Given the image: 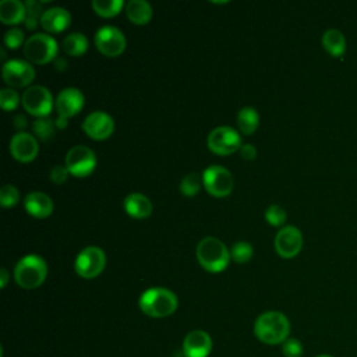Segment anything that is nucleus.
Wrapping results in <instances>:
<instances>
[{"mask_svg": "<svg viewBox=\"0 0 357 357\" xmlns=\"http://www.w3.org/2000/svg\"><path fill=\"white\" fill-rule=\"evenodd\" d=\"M254 333L258 340L266 344L284 343L290 333V322L287 317L279 311H266L257 318Z\"/></svg>", "mask_w": 357, "mask_h": 357, "instance_id": "obj_1", "label": "nucleus"}, {"mask_svg": "<svg viewBox=\"0 0 357 357\" xmlns=\"http://www.w3.org/2000/svg\"><path fill=\"white\" fill-rule=\"evenodd\" d=\"M138 304L145 315L152 318H165L176 311L178 301L176 294L169 289L152 287L141 294Z\"/></svg>", "mask_w": 357, "mask_h": 357, "instance_id": "obj_2", "label": "nucleus"}, {"mask_svg": "<svg viewBox=\"0 0 357 357\" xmlns=\"http://www.w3.org/2000/svg\"><path fill=\"white\" fill-rule=\"evenodd\" d=\"M197 259L205 271L218 273L227 268L230 252L219 238L208 236L197 245Z\"/></svg>", "mask_w": 357, "mask_h": 357, "instance_id": "obj_3", "label": "nucleus"}, {"mask_svg": "<svg viewBox=\"0 0 357 357\" xmlns=\"http://www.w3.org/2000/svg\"><path fill=\"white\" fill-rule=\"evenodd\" d=\"M47 275V265L45 259L36 254L25 255L18 261L14 269V278L18 286L31 290L39 287Z\"/></svg>", "mask_w": 357, "mask_h": 357, "instance_id": "obj_4", "label": "nucleus"}, {"mask_svg": "<svg viewBox=\"0 0 357 357\" xmlns=\"http://www.w3.org/2000/svg\"><path fill=\"white\" fill-rule=\"evenodd\" d=\"M57 50V42L46 33H35L29 36L24 45L25 57L35 64H45L56 60Z\"/></svg>", "mask_w": 357, "mask_h": 357, "instance_id": "obj_5", "label": "nucleus"}, {"mask_svg": "<svg viewBox=\"0 0 357 357\" xmlns=\"http://www.w3.org/2000/svg\"><path fill=\"white\" fill-rule=\"evenodd\" d=\"M22 106L29 113L39 119L47 117L53 107V98L47 88L42 85L28 86L22 93Z\"/></svg>", "mask_w": 357, "mask_h": 357, "instance_id": "obj_6", "label": "nucleus"}, {"mask_svg": "<svg viewBox=\"0 0 357 357\" xmlns=\"http://www.w3.org/2000/svg\"><path fill=\"white\" fill-rule=\"evenodd\" d=\"M106 265V257L103 250L95 245L84 248L75 258V272L84 279H93L102 273Z\"/></svg>", "mask_w": 357, "mask_h": 357, "instance_id": "obj_7", "label": "nucleus"}, {"mask_svg": "<svg viewBox=\"0 0 357 357\" xmlns=\"http://www.w3.org/2000/svg\"><path fill=\"white\" fill-rule=\"evenodd\" d=\"M64 166L67 167L68 173L75 177H86L89 176L96 167V156L92 149L84 145L73 146L64 159Z\"/></svg>", "mask_w": 357, "mask_h": 357, "instance_id": "obj_8", "label": "nucleus"}, {"mask_svg": "<svg viewBox=\"0 0 357 357\" xmlns=\"http://www.w3.org/2000/svg\"><path fill=\"white\" fill-rule=\"evenodd\" d=\"M208 148L216 155H231L241 148V137L231 127H216L208 135Z\"/></svg>", "mask_w": 357, "mask_h": 357, "instance_id": "obj_9", "label": "nucleus"}, {"mask_svg": "<svg viewBox=\"0 0 357 357\" xmlns=\"http://www.w3.org/2000/svg\"><path fill=\"white\" fill-rule=\"evenodd\" d=\"M202 183L205 190L213 197L229 195L234 185L231 173L219 165H213L205 169L202 174Z\"/></svg>", "mask_w": 357, "mask_h": 357, "instance_id": "obj_10", "label": "nucleus"}, {"mask_svg": "<svg viewBox=\"0 0 357 357\" xmlns=\"http://www.w3.org/2000/svg\"><path fill=\"white\" fill-rule=\"evenodd\" d=\"M95 45L102 54L117 57L126 49V36L116 26H102L96 31Z\"/></svg>", "mask_w": 357, "mask_h": 357, "instance_id": "obj_11", "label": "nucleus"}, {"mask_svg": "<svg viewBox=\"0 0 357 357\" xmlns=\"http://www.w3.org/2000/svg\"><path fill=\"white\" fill-rule=\"evenodd\" d=\"M3 79L10 88L28 86L35 78L33 67L24 60H10L3 66Z\"/></svg>", "mask_w": 357, "mask_h": 357, "instance_id": "obj_12", "label": "nucleus"}, {"mask_svg": "<svg viewBox=\"0 0 357 357\" xmlns=\"http://www.w3.org/2000/svg\"><path fill=\"white\" fill-rule=\"evenodd\" d=\"M303 248V234L294 226L282 227L275 237V250L282 258H294Z\"/></svg>", "mask_w": 357, "mask_h": 357, "instance_id": "obj_13", "label": "nucleus"}, {"mask_svg": "<svg viewBox=\"0 0 357 357\" xmlns=\"http://www.w3.org/2000/svg\"><path fill=\"white\" fill-rule=\"evenodd\" d=\"M82 130L92 139H106L114 131V121L107 113L96 110L85 117Z\"/></svg>", "mask_w": 357, "mask_h": 357, "instance_id": "obj_14", "label": "nucleus"}, {"mask_svg": "<svg viewBox=\"0 0 357 357\" xmlns=\"http://www.w3.org/2000/svg\"><path fill=\"white\" fill-rule=\"evenodd\" d=\"M39 151L38 141L28 132H17L10 141V152L18 162H31L36 158Z\"/></svg>", "mask_w": 357, "mask_h": 357, "instance_id": "obj_15", "label": "nucleus"}, {"mask_svg": "<svg viewBox=\"0 0 357 357\" xmlns=\"http://www.w3.org/2000/svg\"><path fill=\"white\" fill-rule=\"evenodd\" d=\"M84 106V95L77 88H64L57 99H56V109L59 117L68 119L75 116Z\"/></svg>", "mask_w": 357, "mask_h": 357, "instance_id": "obj_16", "label": "nucleus"}, {"mask_svg": "<svg viewBox=\"0 0 357 357\" xmlns=\"http://www.w3.org/2000/svg\"><path fill=\"white\" fill-rule=\"evenodd\" d=\"M212 350L211 336L201 329L187 333L183 342V351L187 357H208Z\"/></svg>", "mask_w": 357, "mask_h": 357, "instance_id": "obj_17", "label": "nucleus"}, {"mask_svg": "<svg viewBox=\"0 0 357 357\" xmlns=\"http://www.w3.org/2000/svg\"><path fill=\"white\" fill-rule=\"evenodd\" d=\"M71 22L70 13L63 7H52L45 10L40 18V25L45 28V31L57 33L68 28Z\"/></svg>", "mask_w": 357, "mask_h": 357, "instance_id": "obj_18", "label": "nucleus"}, {"mask_svg": "<svg viewBox=\"0 0 357 357\" xmlns=\"http://www.w3.org/2000/svg\"><path fill=\"white\" fill-rule=\"evenodd\" d=\"M24 205L26 212L38 219L47 218L53 212V201L49 195L40 191L29 192L24 199Z\"/></svg>", "mask_w": 357, "mask_h": 357, "instance_id": "obj_19", "label": "nucleus"}, {"mask_svg": "<svg viewBox=\"0 0 357 357\" xmlns=\"http://www.w3.org/2000/svg\"><path fill=\"white\" fill-rule=\"evenodd\" d=\"M26 18L25 3L20 0H3L0 1V21L6 25H17Z\"/></svg>", "mask_w": 357, "mask_h": 357, "instance_id": "obj_20", "label": "nucleus"}, {"mask_svg": "<svg viewBox=\"0 0 357 357\" xmlns=\"http://www.w3.org/2000/svg\"><path fill=\"white\" fill-rule=\"evenodd\" d=\"M124 209L126 212L134 219H144L148 218L152 212V204L148 197L139 192H132L126 197L124 199Z\"/></svg>", "mask_w": 357, "mask_h": 357, "instance_id": "obj_21", "label": "nucleus"}, {"mask_svg": "<svg viewBox=\"0 0 357 357\" xmlns=\"http://www.w3.org/2000/svg\"><path fill=\"white\" fill-rule=\"evenodd\" d=\"M128 20L135 25H145L152 18V8L145 0H131L126 6Z\"/></svg>", "mask_w": 357, "mask_h": 357, "instance_id": "obj_22", "label": "nucleus"}, {"mask_svg": "<svg viewBox=\"0 0 357 357\" xmlns=\"http://www.w3.org/2000/svg\"><path fill=\"white\" fill-rule=\"evenodd\" d=\"M322 45L325 50L333 56L340 57L346 50V39L339 29H328L322 36Z\"/></svg>", "mask_w": 357, "mask_h": 357, "instance_id": "obj_23", "label": "nucleus"}, {"mask_svg": "<svg viewBox=\"0 0 357 357\" xmlns=\"http://www.w3.org/2000/svg\"><path fill=\"white\" fill-rule=\"evenodd\" d=\"M61 49L68 56H73V57H77V56H81L86 52L88 49V39L85 35L79 33V32H74V33H70L68 36H66L63 39V43H61Z\"/></svg>", "mask_w": 357, "mask_h": 357, "instance_id": "obj_24", "label": "nucleus"}, {"mask_svg": "<svg viewBox=\"0 0 357 357\" xmlns=\"http://www.w3.org/2000/svg\"><path fill=\"white\" fill-rule=\"evenodd\" d=\"M259 124V114L254 107H243L237 114V126L245 135H251Z\"/></svg>", "mask_w": 357, "mask_h": 357, "instance_id": "obj_25", "label": "nucleus"}, {"mask_svg": "<svg viewBox=\"0 0 357 357\" xmlns=\"http://www.w3.org/2000/svg\"><path fill=\"white\" fill-rule=\"evenodd\" d=\"M123 7V0H95L92 1L93 11L105 18L114 17L120 13Z\"/></svg>", "mask_w": 357, "mask_h": 357, "instance_id": "obj_26", "label": "nucleus"}, {"mask_svg": "<svg viewBox=\"0 0 357 357\" xmlns=\"http://www.w3.org/2000/svg\"><path fill=\"white\" fill-rule=\"evenodd\" d=\"M56 123L53 120H50L49 117H42L38 119L33 126L32 130L35 132V135L42 139V141H49L53 135H54V128H56Z\"/></svg>", "mask_w": 357, "mask_h": 357, "instance_id": "obj_27", "label": "nucleus"}, {"mask_svg": "<svg viewBox=\"0 0 357 357\" xmlns=\"http://www.w3.org/2000/svg\"><path fill=\"white\" fill-rule=\"evenodd\" d=\"M25 7H26V18H25V25L28 29H35L38 22H40L42 14L45 13L42 10L40 3L35 1V0H29L25 1Z\"/></svg>", "mask_w": 357, "mask_h": 357, "instance_id": "obj_28", "label": "nucleus"}, {"mask_svg": "<svg viewBox=\"0 0 357 357\" xmlns=\"http://www.w3.org/2000/svg\"><path fill=\"white\" fill-rule=\"evenodd\" d=\"M201 181L202 178L198 173H188L180 183V191L187 197H192L199 191Z\"/></svg>", "mask_w": 357, "mask_h": 357, "instance_id": "obj_29", "label": "nucleus"}, {"mask_svg": "<svg viewBox=\"0 0 357 357\" xmlns=\"http://www.w3.org/2000/svg\"><path fill=\"white\" fill-rule=\"evenodd\" d=\"M252 247L247 241H238L236 243L230 250V258H233L238 264L248 262L252 257Z\"/></svg>", "mask_w": 357, "mask_h": 357, "instance_id": "obj_30", "label": "nucleus"}, {"mask_svg": "<svg viewBox=\"0 0 357 357\" xmlns=\"http://www.w3.org/2000/svg\"><path fill=\"white\" fill-rule=\"evenodd\" d=\"M18 201H20V192L14 185L7 184V185L1 187V190H0V204H1V206L11 208V206L17 205Z\"/></svg>", "mask_w": 357, "mask_h": 357, "instance_id": "obj_31", "label": "nucleus"}, {"mask_svg": "<svg viewBox=\"0 0 357 357\" xmlns=\"http://www.w3.org/2000/svg\"><path fill=\"white\" fill-rule=\"evenodd\" d=\"M20 103V96L13 88H3L0 91V105L4 110H14Z\"/></svg>", "mask_w": 357, "mask_h": 357, "instance_id": "obj_32", "label": "nucleus"}, {"mask_svg": "<svg viewBox=\"0 0 357 357\" xmlns=\"http://www.w3.org/2000/svg\"><path fill=\"white\" fill-rule=\"evenodd\" d=\"M265 219L272 226H282L286 222L287 215H286V211L280 205H271L265 211Z\"/></svg>", "mask_w": 357, "mask_h": 357, "instance_id": "obj_33", "label": "nucleus"}, {"mask_svg": "<svg viewBox=\"0 0 357 357\" xmlns=\"http://www.w3.org/2000/svg\"><path fill=\"white\" fill-rule=\"evenodd\" d=\"M282 351H283L284 357H301L303 356V344L300 343L298 339L290 337L283 343Z\"/></svg>", "mask_w": 357, "mask_h": 357, "instance_id": "obj_34", "label": "nucleus"}, {"mask_svg": "<svg viewBox=\"0 0 357 357\" xmlns=\"http://www.w3.org/2000/svg\"><path fill=\"white\" fill-rule=\"evenodd\" d=\"M22 40H24V33L18 28H13V29L7 31L6 35H4V45L8 49L20 47L22 45Z\"/></svg>", "mask_w": 357, "mask_h": 357, "instance_id": "obj_35", "label": "nucleus"}, {"mask_svg": "<svg viewBox=\"0 0 357 357\" xmlns=\"http://www.w3.org/2000/svg\"><path fill=\"white\" fill-rule=\"evenodd\" d=\"M67 176H68V170L66 166H54L52 170H50V180L56 184H61L67 180Z\"/></svg>", "mask_w": 357, "mask_h": 357, "instance_id": "obj_36", "label": "nucleus"}, {"mask_svg": "<svg viewBox=\"0 0 357 357\" xmlns=\"http://www.w3.org/2000/svg\"><path fill=\"white\" fill-rule=\"evenodd\" d=\"M238 151H240L241 158L245 159V160H252V159H255V156H257V149H255L254 145H251V144H244V145H241V148H240Z\"/></svg>", "mask_w": 357, "mask_h": 357, "instance_id": "obj_37", "label": "nucleus"}, {"mask_svg": "<svg viewBox=\"0 0 357 357\" xmlns=\"http://www.w3.org/2000/svg\"><path fill=\"white\" fill-rule=\"evenodd\" d=\"M67 67H68V63H67V60L64 57H56L54 68L57 71H64V70H67Z\"/></svg>", "mask_w": 357, "mask_h": 357, "instance_id": "obj_38", "label": "nucleus"}, {"mask_svg": "<svg viewBox=\"0 0 357 357\" xmlns=\"http://www.w3.org/2000/svg\"><path fill=\"white\" fill-rule=\"evenodd\" d=\"M8 278H10L8 271L6 268H1L0 269V287H6V284L8 282Z\"/></svg>", "mask_w": 357, "mask_h": 357, "instance_id": "obj_39", "label": "nucleus"}, {"mask_svg": "<svg viewBox=\"0 0 357 357\" xmlns=\"http://www.w3.org/2000/svg\"><path fill=\"white\" fill-rule=\"evenodd\" d=\"M14 121H15V127H17V128H22V127L26 126V119H25L22 114L15 116Z\"/></svg>", "mask_w": 357, "mask_h": 357, "instance_id": "obj_40", "label": "nucleus"}, {"mask_svg": "<svg viewBox=\"0 0 357 357\" xmlns=\"http://www.w3.org/2000/svg\"><path fill=\"white\" fill-rule=\"evenodd\" d=\"M1 59H6V52H4V49H1Z\"/></svg>", "mask_w": 357, "mask_h": 357, "instance_id": "obj_41", "label": "nucleus"}, {"mask_svg": "<svg viewBox=\"0 0 357 357\" xmlns=\"http://www.w3.org/2000/svg\"><path fill=\"white\" fill-rule=\"evenodd\" d=\"M317 357H332V356H328V354H321V356H317Z\"/></svg>", "mask_w": 357, "mask_h": 357, "instance_id": "obj_42", "label": "nucleus"}]
</instances>
